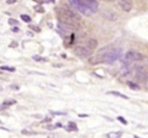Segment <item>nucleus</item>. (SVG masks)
I'll return each mask as SVG.
<instances>
[{"label":"nucleus","instance_id":"1","mask_svg":"<svg viewBox=\"0 0 148 138\" xmlns=\"http://www.w3.org/2000/svg\"><path fill=\"white\" fill-rule=\"evenodd\" d=\"M58 19L61 23H63L64 25L68 27L69 29H75L78 30L80 27V25H79V21L76 19H73L70 15L66 14L64 11L61 10V8L58 9Z\"/></svg>","mask_w":148,"mask_h":138},{"label":"nucleus","instance_id":"2","mask_svg":"<svg viewBox=\"0 0 148 138\" xmlns=\"http://www.w3.org/2000/svg\"><path fill=\"white\" fill-rule=\"evenodd\" d=\"M68 2L73 8L77 9L79 12H81L85 16H91L95 13L92 9L86 4L85 0H68Z\"/></svg>","mask_w":148,"mask_h":138},{"label":"nucleus","instance_id":"3","mask_svg":"<svg viewBox=\"0 0 148 138\" xmlns=\"http://www.w3.org/2000/svg\"><path fill=\"white\" fill-rule=\"evenodd\" d=\"M121 52H122V50L119 49V48L110 50V51L106 52L105 54H103V63L112 64V63H114V62H116L118 60V58H120Z\"/></svg>","mask_w":148,"mask_h":138},{"label":"nucleus","instance_id":"4","mask_svg":"<svg viewBox=\"0 0 148 138\" xmlns=\"http://www.w3.org/2000/svg\"><path fill=\"white\" fill-rule=\"evenodd\" d=\"M93 50L89 49L88 47H83V46H77L74 48V54L78 56L79 58H89L92 55Z\"/></svg>","mask_w":148,"mask_h":138},{"label":"nucleus","instance_id":"5","mask_svg":"<svg viewBox=\"0 0 148 138\" xmlns=\"http://www.w3.org/2000/svg\"><path fill=\"white\" fill-rule=\"evenodd\" d=\"M143 59H144L143 54H141L140 52L134 51V50L127 52L125 55V60L127 62H137V61H141Z\"/></svg>","mask_w":148,"mask_h":138},{"label":"nucleus","instance_id":"6","mask_svg":"<svg viewBox=\"0 0 148 138\" xmlns=\"http://www.w3.org/2000/svg\"><path fill=\"white\" fill-rule=\"evenodd\" d=\"M119 5L124 11L129 12L133 8V1L132 0H119Z\"/></svg>","mask_w":148,"mask_h":138},{"label":"nucleus","instance_id":"7","mask_svg":"<svg viewBox=\"0 0 148 138\" xmlns=\"http://www.w3.org/2000/svg\"><path fill=\"white\" fill-rule=\"evenodd\" d=\"M136 78L141 82H145L146 80H148V73H146L142 69H139L136 73Z\"/></svg>","mask_w":148,"mask_h":138},{"label":"nucleus","instance_id":"8","mask_svg":"<svg viewBox=\"0 0 148 138\" xmlns=\"http://www.w3.org/2000/svg\"><path fill=\"white\" fill-rule=\"evenodd\" d=\"M103 16L105 17L106 19H109V21H117V14L115 12H112V11H106V12H103Z\"/></svg>","mask_w":148,"mask_h":138},{"label":"nucleus","instance_id":"9","mask_svg":"<svg viewBox=\"0 0 148 138\" xmlns=\"http://www.w3.org/2000/svg\"><path fill=\"white\" fill-rule=\"evenodd\" d=\"M97 45H99V42L95 39H89L88 41L86 42V46L91 50H95V48L97 47Z\"/></svg>","mask_w":148,"mask_h":138},{"label":"nucleus","instance_id":"10","mask_svg":"<svg viewBox=\"0 0 148 138\" xmlns=\"http://www.w3.org/2000/svg\"><path fill=\"white\" fill-rule=\"evenodd\" d=\"M66 130H67L68 132H71V131H77L78 130V128H77L76 124L73 123V122H69L68 123V126L66 127Z\"/></svg>","mask_w":148,"mask_h":138},{"label":"nucleus","instance_id":"11","mask_svg":"<svg viewBox=\"0 0 148 138\" xmlns=\"http://www.w3.org/2000/svg\"><path fill=\"white\" fill-rule=\"evenodd\" d=\"M13 104H15V101H13V100H7V101H5V102H3V104H2V106H1V109H4V108H6V107H9L10 105H13Z\"/></svg>","mask_w":148,"mask_h":138},{"label":"nucleus","instance_id":"12","mask_svg":"<svg viewBox=\"0 0 148 138\" xmlns=\"http://www.w3.org/2000/svg\"><path fill=\"white\" fill-rule=\"evenodd\" d=\"M128 84V87H130V89H132L133 91H138V89H140V87L137 84V83H135V82H132V81H129V82L127 83Z\"/></svg>","mask_w":148,"mask_h":138},{"label":"nucleus","instance_id":"13","mask_svg":"<svg viewBox=\"0 0 148 138\" xmlns=\"http://www.w3.org/2000/svg\"><path fill=\"white\" fill-rule=\"evenodd\" d=\"M110 95H117V97H122V99H124V100H128V97L126 95H123V93H118V91H110Z\"/></svg>","mask_w":148,"mask_h":138},{"label":"nucleus","instance_id":"14","mask_svg":"<svg viewBox=\"0 0 148 138\" xmlns=\"http://www.w3.org/2000/svg\"><path fill=\"white\" fill-rule=\"evenodd\" d=\"M32 58H33V59L35 60V61H37V62H46V61H47V59H46V58L41 57V56H38V55H34Z\"/></svg>","mask_w":148,"mask_h":138},{"label":"nucleus","instance_id":"15","mask_svg":"<svg viewBox=\"0 0 148 138\" xmlns=\"http://www.w3.org/2000/svg\"><path fill=\"white\" fill-rule=\"evenodd\" d=\"M21 19L25 21V23H29V21H32L31 16H29V15H27V14H21Z\"/></svg>","mask_w":148,"mask_h":138},{"label":"nucleus","instance_id":"16","mask_svg":"<svg viewBox=\"0 0 148 138\" xmlns=\"http://www.w3.org/2000/svg\"><path fill=\"white\" fill-rule=\"evenodd\" d=\"M108 137H121L122 136V132H113V133H109L108 134Z\"/></svg>","mask_w":148,"mask_h":138},{"label":"nucleus","instance_id":"17","mask_svg":"<svg viewBox=\"0 0 148 138\" xmlns=\"http://www.w3.org/2000/svg\"><path fill=\"white\" fill-rule=\"evenodd\" d=\"M29 27L31 30H33V31H35V32H37V33H40L41 32V29H40L38 25H29Z\"/></svg>","mask_w":148,"mask_h":138},{"label":"nucleus","instance_id":"18","mask_svg":"<svg viewBox=\"0 0 148 138\" xmlns=\"http://www.w3.org/2000/svg\"><path fill=\"white\" fill-rule=\"evenodd\" d=\"M1 69H2V70L11 71V72H13V71L15 70V69L13 67H9V66H1Z\"/></svg>","mask_w":148,"mask_h":138},{"label":"nucleus","instance_id":"19","mask_svg":"<svg viewBox=\"0 0 148 138\" xmlns=\"http://www.w3.org/2000/svg\"><path fill=\"white\" fill-rule=\"evenodd\" d=\"M8 23L10 25H18V21L16 19H8Z\"/></svg>","mask_w":148,"mask_h":138},{"label":"nucleus","instance_id":"20","mask_svg":"<svg viewBox=\"0 0 148 138\" xmlns=\"http://www.w3.org/2000/svg\"><path fill=\"white\" fill-rule=\"evenodd\" d=\"M35 9H36V11H37V12H41V13H43L44 11V8L42 6H39V5H37V6H35Z\"/></svg>","mask_w":148,"mask_h":138},{"label":"nucleus","instance_id":"21","mask_svg":"<svg viewBox=\"0 0 148 138\" xmlns=\"http://www.w3.org/2000/svg\"><path fill=\"white\" fill-rule=\"evenodd\" d=\"M51 114H53V115H56V116H64L66 115V113H63V112H51Z\"/></svg>","mask_w":148,"mask_h":138},{"label":"nucleus","instance_id":"22","mask_svg":"<svg viewBox=\"0 0 148 138\" xmlns=\"http://www.w3.org/2000/svg\"><path fill=\"white\" fill-rule=\"evenodd\" d=\"M118 120H119V121H121L122 123L124 124V125H127V121H126V120L124 119L123 117H118Z\"/></svg>","mask_w":148,"mask_h":138},{"label":"nucleus","instance_id":"23","mask_svg":"<svg viewBox=\"0 0 148 138\" xmlns=\"http://www.w3.org/2000/svg\"><path fill=\"white\" fill-rule=\"evenodd\" d=\"M16 2V0H7V3L8 4H13V3Z\"/></svg>","mask_w":148,"mask_h":138},{"label":"nucleus","instance_id":"24","mask_svg":"<svg viewBox=\"0 0 148 138\" xmlns=\"http://www.w3.org/2000/svg\"><path fill=\"white\" fill-rule=\"evenodd\" d=\"M46 128H47V129H49V130H52V129H54V126H52V125H48V126H46Z\"/></svg>","mask_w":148,"mask_h":138},{"label":"nucleus","instance_id":"25","mask_svg":"<svg viewBox=\"0 0 148 138\" xmlns=\"http://www.w3.org/2000/svg\"><path fill=\"white\" fill-rule=\"evenodd\" d=\"M54 67H62V64H54Z\"/></svg>","mask_w":148,"mask_h":138},{"label":"nucleus","instance_id":"26","mask_svg":"<svg viewBox=\"0 0 148 138\" xmlns=\"http://www.w3.org/2000/svg\"><path fill=\"white\" fill-rule=\"evenodd\" d=\"M19 29L18 27H12V32H18Z\"/></svg>","mask_w":148,"mask_h":138},{"label":"nucleus","instance_id":"27","mask_svg":"<svg viewBox=\"0 0 148 138\" xmlns=\"http://www.w3.org/2000/svg\"><path fill=\"white\" fill-rule=\"evenodd\" d=\"M11 89H18L19 87H15V85H12V87H11Z\"/></svg>","mask_w":148,"mask_h":138}]
</instances>
